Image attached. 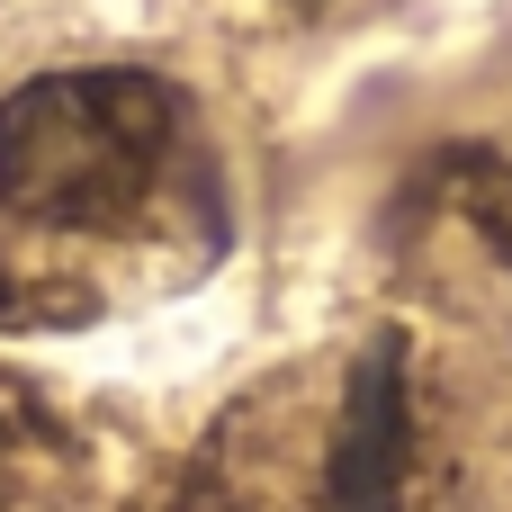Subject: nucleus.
I'll return each mask as SVG.
<instances>
[{
    "instance_id": "nucleus-1",
    "label": "nucleus",
    "mask_w": 512,
    "mask_h": 512,
    "mask_svg": "<svg viewBox=\"0 0 512 512\" xmlns=\"http://www.w3.org/2000/svg\"><path fill=\"white\" fill-rule=\"evenodd\" d=\"M216 252L225 171L180 81L81 63L0 99V333L153 306Z\"/></svg>"
},
{
    "instance_id": "nucleus-2",
    "label": "nucleus",
    "mask_w": 512,
    "mask_h": 512,
    "mask_svg": "<svg viewBox=\"0 0 512 512\" xmlns=\"http://www.w3.org/2000/svg\"><path fill=\"white\" fill-rule=\"evenodd\" d=\"M423 378H414V342L378 333L351 351L324 450H315V512H414L423 495Z\"/></svg>"
},
{
    "instance_id": "nucleus-3",
    "label": "nucleus",
    "mask_w": 512,
    "mask_h": 512,
    "mask_svg": "<svg viewBox=\"0 0 512 512\" xmlns=\"http://www.w3.org/2000/svg\"><path fill=\"white\" fill-rule=\"evenodd\" d=\"M450 198H459V216L486 234V252L512 261V153H477V162H459V171H450Z\"/></svg>"
}]
</instances>
